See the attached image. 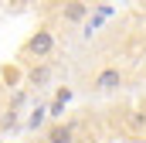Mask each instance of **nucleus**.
Returning <instances> with one entry per match:
<instances>
[{
  "mask_svg": "<svg viewBox=\"0 0 146 143\" xmlns=\"http://www.w3.org/2000/svg\"><path fill=\"white\" fill-rule=\"evenodd\" d=\"M51 48H54V34L48 27H37L31 34V41H27V55H34V58H48Z\"/></svg>",
  "mask_w": 146,
  "mask_h": 143,
  "instance_id": "f257e3e1",
  "label": "nucleus"
},
{
  "mask_svg": "<svg viewBox=\"0 0 146 143\" xmlns=\"http://www.w3.org/2000/svg\"><path fill=\"white\" fill-rule=\"evenodd\" d=\"M119 85H122V72L119 68H102L99 75H95V82H92L95 92H115Z\"/></svg>",
  "mask_w": 146,
  "mask_h": 143,
  "instance_id": "f03ea898",
  "label": "nucleus"
},
{
  "mask_svg": "<svg viewBox=\"0 0 146 143\" xmlns=\"http://www.w3.org/2000/svg\"><path fill=\"white\" fill-rule=\"evenodd\" d=\"M72 136H75V130L68 123H54L48 130V143H72Z\"/></svg>",
  "mask_w": 146,
  "mask_h": 143,
  "instance_id": "7ed1b4c3",
  "label": "nucleus"
},
{
  "mask_svg": "<svg viewBox=\"0 0 146 143\" xmlns=\"http://www.w3.org/2000/svg\"><path fill=\"white\" fill-rule=\"evenodd\" d=\"M68 99H72V89H58V96L51 102V116H61V109L68 106Z\"/></svg>",
  "mask_w": 146,
  "mask_h": 143,
  "instance_id": "20e7f679",
  "label": "nucleus"
},
{
  "mask_svg": "<svg viewBox=\"0 0 146 143\" xmlns=\"http://www.w3.org/2000/svg\"><path fill=\"white\" fill-rule=\"evenodd\" d=\"M85 14H88L85 3H68V7H65V21H82Z\"/></svg>",
  "mask_w": 146,
  "mask_h": 143,
  "instance_id": "39448f33",
  "label": "nucleus"
},
{
  "mask_svg": "<svg viewBox=\"0 0 146 143\" xmlns=\"http://www.w3.org/2000/svg\"><path fill=\"white\" fill-rule=\"evenodd\" d=\"M48 78H51V68H48V65H41V68H34V72H31V82H34V85L48 82Z\"/></svg>",
  "mask_w": 146,
  "mask_h": 143,
  "instance_id": "423d86ee",
  "label": "nucleus"
},
{
  "mask_svg": "<svg viewBox=\"0 0 146 143\" xmlns=\"http://www.w3.org/2000/svg\"><path fill=\"white\" fill-rule=\"evenodd\" d=\"M41 143H48V140H41Z\"/></svg>",
  "mask_w": 146,
  "mask_h": 143,
  "instance_id": "0eeeda50",
  "label": "nucleus"
}]
</instances>
